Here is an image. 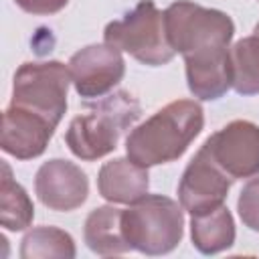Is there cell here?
<instances>
[{"label": "cell", "instance_id": "4fadbf2b", "mask_svg": "<svg viewBox=\"0 0 259 259\" xmlns=\"http://www.w3.org/2000/svg\"><path fill=\"white\" fill-rule=\"evenodd\" d=\"M87 247L97 255H121L132 247L123 237L121 210L115 206H99L89 212L83 229Z\"/></svg>", "mask_w": 259, "mask_h": 259}, {"label": "cell", "instance_id": "52a82bcc", "mask_svg": "<svg viewBox=\"0 0 259 259\" xmlns=\"http://www.w3.org/2000/svg\"><path fill=\"white\" fill-rule=\"evenodd\" d=\"M219 168L235 182L259 176V125L235 119L202 144Z\"/></svg>", "mask_w": 259, "mask_h": 259}, {"label": "cell", "instance_id": "ba28073f", "mask_svg": "<svg viewBox=\"0 0 259 259\" xmlns=\"http://www.w3.org/2000/svg\"><path fill=\"white\" fill-rule=\"evenodd\" d=\"M71 81L81 97H103L109 93L125 73V61L121 51L103 42L89 45L77 51L69 61Z\"/></svg>", "mask_w": 259, "mask_h": 259}, {"label": "cell", "instance_id": "5bb4252c", "mask_svg": "<svg viewBox=\"0 0 259 259\" xmlns=\"http://www.w3.org/2000/svg\"><path fill=\"white\" fill-rule=\"evenodd\" d=\"M190 237L194 247L204 255H214L235 243V223L225 204L214 210L192 214Z\"/></svg>", "mask_w": 259, "mask_h": 259}, {"label": "cell", "instance_id": "30bf717a", "mask_svg": "<svg viewBox=\"0 0 259 259\" xmlns=\"http://www.w3.org/2000/svg\"><path fill=\"white\" fill-rule=\"evenodd\" d=\"M34 192L51 210L69 212L87 200L89 182L77 164L55 158L38 168L34 176Z\"/></svg>", "mask_w": 259, "mask_h": 259}, {"label": "cell", "instance_id": "8fae6325", "mask_svg": "<svg viewBox=\"0 0 259 259\" xmlns=\"http://www.w3.org/2000/svg\"><path fill=\"white\" fill-rule=\"evenodd\" d=\"M55 127L47 117L10 103L2 113L0 146L18 160H30L47 150Z\"/></svg>", "mask_w": 259, "mask_h": 259}, {"label": "cell", "instance_id": "ac0fdd59", "mask_svg": "<svg viewBox=\"0 0 259 259\" xmlns=\"http://www.w3.org/2000/svg\"><path fill=\"white\" fill-rule=\"evenodd\" d=\"M237 210L245 227L259 233V178H251L237 200Z\"/></svg>", "mask_w": 259, "mask_h": 259}, {"label": "cell", "instance_id": "e0dca14e", "mask_svg": "<svg viewBox=\"0 0 259 259\" xmlns=\"http://www.w3.org/2000/svg\"><path fill=\"white\" fill-rule=\"evenodd\" d=\"M22 259H47V257H75L73 237L57 227H36L22 237L20 245Z\"/></svg>", "mask_w": 259, "mask_h": 259}, {"label": "cell", "instance_id": "9a60e30c", "mask_svg": "<svg viewBox=\"0 0 259 259\" xmlns=\"http://www.w3.org/2000/svg\"><path fill=\"white\" fill-rule=\"evenodd\" d=\"M231 87L241 95L259 93V34L245 36L229 49Z\"/></svg>", "mask_w": 259, "mask_h": 259}, {"label": "cell", "instance_id": "d6986e66", "mask_svg": "<svg viewBox=\"0 0 259 259\" xmlns=\"http://www.w3.org/2000/svg\"><path fill=\"white\" fill-rule=\"evenodd\" d=\"M28 14H55L63 10L69 0H14Z\"/></svg>", "mask_w": 259, "mask_h": 259}, {"label": "cell", "instance_id": "277c9868", "mask_svg": "<svg viewBox=\"0 0 259 259\" xmlns=\"http://www.w3.org/2000/svg\"><path fill=\"white\" fill-rule=\"evenodd\" d=\"M121 229L132 249L146 255L170 253L182 241V204L162 194H146L121 210Z\"/></svg>", "mask_w": 259, "mask_h": 259}, {"label": "cell", "instance_id": "7c38bea8", "mask_svg": "<svg viewBox=\"0 0 259 259\" xmlns=\"http://www.w3.org/2000/svg\"><path fill=\"white\" fill-rule=\"evenodd\" d=\"M99 194L109 202L132 204L148 194L150 176L148 168L132 162L130 158H115L101 166L97 176Z\"/></svg>", "mask_w": 259, "mask_h": 259}, {"label": "cell", "instance_id": "6da1fadb", "mask_svg": "<svg viewBox=\"0 0 259 259\" xmlns=\"http://www.w3.org/2000/svg\"><path fill=\"white\" fill-rule=\"evenodd\" d=\"M164 24L174 53L184 57L190 93L204 101L223 97L231 87L229 45L235 32L231 16L178 0L164 10Z\"/></svg>", "mask_w": 259, "mask_h": 259}, {"label": "cell", "instance_id": "ffe728a7", "mask_svg": "<svg viewBox=\"0 0 259 259\" xmlns=\"http://www.w3.org/2000/svg\"><path fill=\"white\" fill-rule=\"evenodd\" d=\"M255 34H259V22L255 24Z\"/></svg>", "mask_w": 259, "mask_h": 259}, {"label": "cell", "instance_id": "9c48e42d", "mask_svg": "<svg viewBox=\"0 0 259 259\" xmlns=\"http://www.w3.org/2000/svg\"><path fill=\"white\" fill-rule=\"evenodd\" d=\"M231 184L233 180L219 168L208 150L200 146L180 178L178 198L184 210L190 214H202L225 202Z\"/></svg>", "mask_w": 259, "mask_h": 259}, {"label": "cell", "instance_id": "2e32d148", "mask_svg": "<svg viewBox=\"0 0 259 259\" xmlns=\"http://www.w3.org/2000/svg\"><path fill=\"white\" fill-rule=\"evenodd\" d=\"M34 217V206L26 190L12 178V170L2 162L0 176V223L8 231H24L30 227Z\"/></svg>", "mask_w": 259, "mask_h": 259}, {"label": "cell", "instance_id": "7a4b0ae2", "mask_svg": "<svg viewBox=\"0 0 259 259\" xmlns=\"http://www.w3.org/2000/svg\"><path fill=\"white\" fill-rule=\"evenodd\" d=\"M202 123V107L194 99L172 101L130 132L125 154L144 168L174 162L200 134Z\"/></svg>", "mask_w": 259, "mask_h": 259}, {"label": "cell", "instance_id": "3957f363", "mask_svg": "<svg viewBox=\"0 0 259 259\" xmlns=\"http://www.w3.org/2000/svg\"><path fill=\"white\" fill-rule=\"evenodd\" d=\"M140 103L125 91L101 99L89 113L73 117L65 134L69 150L81 160H97L117 148L119 136L140 117Z\"/></svg>", "mask_w": 259, "mask_h": 259}, {"label": "cell", "instance_id": "5b68a950", "mask_svg": "<svg viewBox=\"0 0 259 259\" xmlns=\"http://www.w3.org/2000/svg\"><path fill=\"white\" fill-rule=\"evenodd\" d=\"M103 38L107 45L150 67L166 65L176 55L166 34L164 12H160L152 0L140 2L121 20L109 22Z\"/></svg>", "mask_w": 259, "mask_h": 259}, {"label": "cell", "instance_id": "8992f818", "mask_svg": "<svg viewBox=\"0 0 259 259\" xmlns=\"http://www.w3.org/2000/svg\"><path fill=\"white\" fill-rule=\"evenodd\" d=\"M71 71L59 61L24 63L14 73L12 101L18 107L30 109L47 117L53 125H59L67 111Z\"/></svg>", "mask_w": 259, "mask_h": 259}]
</instances>
